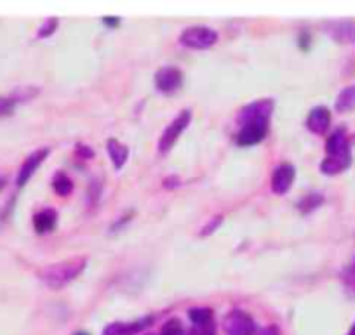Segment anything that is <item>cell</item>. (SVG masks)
Instances as JSON below:
<instances>
[{"instance_id":"6da1fadb","label":"cell","mask_w":355,"mask_h":335,"mask_svg":"<svg viewBox=\"0 0 355 335\" xmlns=\"http://www.w3.org/2000/svg\"><path fill=\"white\" fill-rule=\"evenodd\" d=\"M85 266H87L85 257H73L68 259V261L56 262V264H51L42 269L40 280H42L44 285L53 290L64 289L84 273Z\"/></svg>"},{"instance_id":"7a4b0ae2","label":"cell","mask_w":355,"mask_h":335,"mask_svg":"<svg viewBox=\"0 0 355 335\" xmlns=\"http://www.w3.org/2000/svg\"><path fill=\"white\" fill-rule=\"evenodd\" d=\"M180 42L189 49L206 51L218 42V32L209 26H189L180 35Z\"/></svg>"},{"instance_id":"3957f363","label":"cell","mask_w":355,"mask_h":335,"mask_svg":"<svg viewBox=\"0 0 355 335\" xmlns=\"http://www.w3.org/2000/svg\"><path fill=\"white\" fill-rule=\"evenodd\" d=\"M221 327L227 335H256V323L249 313L232 309L223 316Z\"/></svg>"},{"instance_id":"277c9868","label":"cell","mask_w":355,"mask_h":335,"mask_svg":"<svg viewBox=\"0 0 355 335\" xmlns=\"http://www.w3.org/2000/svg\"><path fill=\"white\" fill-rule=\"evenodd\" d=\"M190 122H192V111L190 109H183L180 111L176 118L164 129L162 136L159 139V152L167 153L174 146V143L178 141V138L185 132V129L189 127Z\"/></svg>"},{"instance_id":"5b68a950","label":"cell","mask_w":355,"mask_h":335,"mask_svg":"<svg viewBox=\"0 0 355 335\" xmlns=\"http://www.w3.org/2000/svg\"><path fill=\"white\" fill-rule=\"evenodd\" d=\"M275 102L272 99H259V101L251 102L244 106L239 111V124H248V122H265L270 124V117L274 114Z\"/></svg>"},{"instance_id":"8992f818","label":"cell","mask_w":355,"mask_h":335,"mask_svg":"<svg viewBox=\"0 0 355 335\" xmlns=\"http://www.w3.org/2000/svg\"><path fill=\"white\" fill-rule=\"evenodd\" d=\"M183 84V73L176 66H164L157 70L155 73V87L157 91L164 94H173Z\"/></svg>"},{"instance_id":"52a82bcc","label":"cell","mask_w":355,"mask_h":335,"mask_svg":"<svg viewBox=\"0 0 355 335\" xmlns=\"http://www.w3.org/2000/svg\"><path fill=\"white\" fill-rule=\"evenodd\" d=\"M268 134V124L265 122H248V124L241 125V131L237 132L239 146H254L261 143Z\"/></svg>"},{"instance_id":"ba28073f","label":"cell","mask_w":355,"mask_h":335,"mask_svg":"<svg viewBox=\"0 0 355 335\" xmlns=\"http://www.w3.org/2000/svg\"><path fill=\"white\" fill-rule=\"evenodd\" d=\"M324 32L336 44L350 46L355 44V23L354 21H327L324 23Z\"/></svg>"},{"instance_id":"9c48e42d","label":"cell","mask_w":355,"mask_h":335,"mask_svg":"<svg viewBox=\"0 0 355 335\" xmlns=\"http://www.w3.org/2000/svg\"><path fill=\"white\" fill-rule=\"evenodd\" d=\"M47 156H49V148H40L37 150V152H33L32 155L23 162V165L19 167L18 170V176H16V184H18V188H23L30 179H32V176L37 172V169L42 165L44 160H46Z\"/></svg>"},{"instance_id":"30bf717a","label":"cell","mask_w":355,"mask_h":335,"mask_svg":"<svg viewBox=\"0 0 355 335\" xmlns=\"http://www.w3.org/2000/svg\"><path fill=\"white\" fill-rule=\"evenodd\" d=\"M296 169L293 163H281L277 169L272 174V191L275 194H286L291 190L293 183H295Z\"/></svg>"},{"instance_id":"8fae6325","label":"cell","mask_w":355,"mask_h":335,"mask_svg":"<svg viewBox=\"0 0 355 335\" xmlns=\"http://www.w3.org/2000/svg\"><path fill=\"white\" fill-rule=\"evenodd\" d=\"M331 125V111L326 106H315L306 117V129L312 134H324Z\"/></svg>"},{"instance_id":"7c38bea8","label":"cell","mask_w":355,"mask_h":335,"mask_svg":"<svg viewBox=\"0 0 355 335\" xmlns=\"http://www.w3.org/2000/svg\"><path fill=\"white\" fill-rule=\"evenodd\" d=\"M352 163V152L341 153V155L326 156L320 163V172L326 176H338L343 170H347Z\"/></svg>"},{"instance_id":"4fadbf2b","label":"cell","mask_w":355,"mask_h":335,"mask_svg":"<svg viewBox=\"0 0 355 335\" xmlns=\"http://www.w3.org/2000/svg\"><path fill=\"white\" fill-rule=\"evenodd\" d=\"M152 316H145L132 323H112L105 328L103 335H136L138 332L145 330L148 325H152Z\"/></svg>"},{"instance_id":"5bb4252c","label":"cell","mask_w":355,"mask_h":335,"mask_svg":"<svg viewBox=\"0 0 355 335\" xmlns=\"http://www.w3.org/2000/svg\"><path fill=\"white\" fill-rule=\"evenodd\" d=\"M56 222H58V214L54 208H44V210L37 212L33 215V226H35L37 233L44 235V233H49L56 228Z\"/></svg>"},{"instance_id":"9a60e30c","label":"cell","mask_w":355,"mask_h":335,"mask_svg":"<svg viewBox=\"0 0 355 335\" xmlns=\"http://www.w3.org/2000/svg\"><path fill=\"white\" fill-rule=\"evenodd\" d=\"M107 152H108V156H110L112 163H114V167L117 170H121L122 167L125 165V162H128L129 159V148L125 145H122L119 139L115 138H110L107 141Z\"/></svg>"},{"instance_id":"2e32d148","label":"cell","mask_w":355,"mask_h":335,"mask_svg":"<svg viewBox=\"0 0 355 335\" xmlns=\"http://www.w3.org/2000/svg\"><path fill=\"white\" fill-rule=\"evenodd\" d=\"M326 152H327V156L341 155V153L350 152V145H348L345 129H338V131H334L333 134L329 136V139H327L326 143Z\"/></svg>"},{"instance_id":"e0dca14e","label":"cell","mask_w":355,"mask_h":335,"mask_svg":"<svg viewBox=\"0 0 355 335\" xmlns=\"http://www.w3.org/2000/svg\"><path fill=\"white\" fill-rule=\"evenodd\" d=\"M334 109L338 114H350L355 109V85H348L338 94L334 101Z\"/></svg>"},{"instance_id":"ac0fdd59","label":"cell","mask_w":355,"mask_h":335,"mask_svg":"<svg viewBox=\"0 0 355 335\" xmlns=\"http://www.w3.org/2000/svg\"><path fill=\"white\" fill-rule=\"evenodd\" d=\"M53 188L60 197H68L73 191V183L64 172H58L53 179Z\"/></svg>"},{"instance_id":"d6986e66","label":"cell","mask_w":355,"mask_h":335,"mask_svg":"<svg viewBox=\"0 0 355 335\" xmlns=\"http://www.w3.org/2000/svg\"><path fill=\"white\" fill-rule=\"evenodd\" d=\"M324 201V197L320 193H310L305 198H302L298 203V208L302 214H310V212L315 210L317 207H320Z\"/></svg>"},{"instance_id":"ffe728a7","label":"cell","mask_w":355,"mask_h":335,"mask_svg":"<svg viewBox=\"0 0 355 335\" xmlns=\"http://www.w3.org/2000/svg\"><path fill=\"white\" fill-rule=\"evenodd\" d=\"M189 318L192 321V325H200V323H209L214 321V314L209 307H192L189 311Z\"/></svg>"},{"instance_id":"44dd1931","label":"cell","mask_w":355,"mask_h":335,"mask_svg":"<svg viewBox=\"0 0 355 335\" xmlns=\"http://www.w3.org/2000/svg\"><path fill=\"white\" fill-rule=\"evenodd\" d=\"M160 335H187L185 328H183L182 321L176 320V318H171L169 321H166L160 330Z\"/></svg>"},{"instance_id":"7402d4cb","label":"cell","mask_w":355,"mask_h":335,"mask_svg":"<svg viewBox=\"0 0 355 335\" xmlns=\"http://www.w3.org/2000/svg\"><path fill=\"white\" fill-rule=\"evenodd\" d=\"M16 106H18V102L15 101L12 96H0V118L11 117L15 114Z\"/></svg>"},{"instance_id":"603a6c76","label":"cell","mask_w":355,"mask_h":335,"mask_svg":"<svg viewBox=\"0 0 355 335\" xmlns=\"http://www.w3.org/2000/svg\"><path fill=\"white\" fill-rule=\"evenodd\" d=\"M58 23H60L58 18H47L46 21L42 23V26L39 28V32H37V37H39V39H47V37H51L58 30Z\"/></svg>"},{"instance_id":"cb8c5ba5","label":"cell","mask_w":355,"mask_h":335,"mask_svg":"<svg viewBox=\"0 0 355 335\" xmlns=\"http://www.w3.org/2000/svg\"><path fill=\"white\" fill-rule=\"evenodd\" d=\"M189 335H216V323L209 321V323L192 325Z\"/></svg>"},{"instance_id":"d4e9b609","label":"cell","mask_w":355,"mask_h":335,"mask_svg":"<svg viewBox=\"0 0 355 335\" xmlns=\"http://www.w3.org/2000/svg\"><path fill=\"white\" fill-rule=\"evenodd\" d=\"M221 221H223V217H214L213 221H211L209 224H207V226L200 231V237H207V235H211L213 231H216L218 226L221 224Z\"/></svg>"},{"instance_id":"484cf974","label":"cell","mask_w":355,"mask_h":335,"mask_svg":"<svg viewBox=\"0 0 355 335\" xmlns=\"http://www.w3.org/2000/svg\"><path fill=\"white\" fill-rule=\"evenodd\" d=\"M256 335H281V332H279L277 327H266L263 328L261 332H258Z\"/></svg>"},{"instance_id":"4316f807","label":"cell","mask_w":355,"mask_h":335,"mask_svg":"<svg viewBox=\"0 0 355 335\" xmlns=\"http://www.w3.org/2000/svg\"><path fill=\"white\" fill-rule=\"evenodd\" d=\"M103 23L107 26H119V23H121V19L117 18V16H107V18H103Z\"/></svg>"},{"instance_id":"83f0119b","label":"cell","mask_w":355,"mask_h":335,"mask_svg":"<svg viewBox=\"0 0 355 335\" xmlns=\"http://www.w3.org/2000/svg\"><path fill=\"white\" fill-rule=\"evenodd\" d=\"M6 184H8V179H6L4 176H0V191L4 190V188H6Z\"/></svg>"},{"instance_id":"f1b7e54d","label":"cell","mask_w":355,"mask_h":335,"mask_svg":"<svg viewBox=\"0 0 355 335\" xmlns=\"http://www.w3.org/2000/svg\"><path fill=\"white\" fill-rule=\"evenodd\" d=\"M73 335H91V334H87V332H84V330H80V332H75Z\"/></svg>"},{"instance_id":"f546056e","label":"cell","mask_w":355,"mask_h":335,"mask_svg":"<svg viewBox=\"0 0 355 335\" xmlns=\"http://www.w3.org/2000/svg\"><path fill=\"white\" fill-rule=\"evenodd\" d=\"M347 335H355V323H354V327H352L350 328V332H348V334Z\"/></svg>"}]
</instances>
